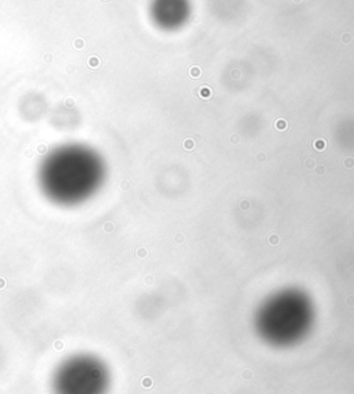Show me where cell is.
<instances>
[{
    "instance_id": "1",
    "label": "cell",
    "mask_w": 354,
    "mask_h": 394,
    "mask_svg": "<svg viewBox=\"0 0 354 394\" xmlns=\"http://www.w3.org/2000/svg\"><path fill=\"white\" fill-rule=\"evenodd\" d=\"M105 177V165L96 151L69 144L54 150L39 169V185L50 201L73 206L98 191Z\"/></svg>"
},
{
    "instance_id": "2",
    "label": "cell",
    "mask_w": 354,
    "mask_h": 394,
    "mask_svg": "<svg viewBox=\"0 0 354 394\" xmlns=\"http://www.w3.org/2000/svg\"><path fill=\"white\" fill-rule=\"evenodd\" d=\"M314 321V307L304 292L284 289L267 299L256 313V329L271 346L288 347L300 342Z\"/></svg>"
},
{
    "instance_id": "3",
    "label": "cell",
    "mask_w": 354,
    "mask_h": 394,
    "mask_svg": "<svg viewBox=\"0 0 354 394\" xmlns=\"http://www.w3.org/2000/svg\"><path fill=\"white\" fill-rule=\"evenodd\" d=\"M198 75H199V68H198V67L191 68V76H195V78H197Z\"/></svg>"
}]
</instances>
